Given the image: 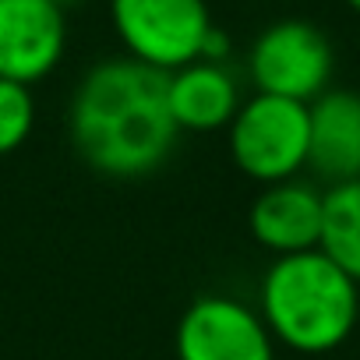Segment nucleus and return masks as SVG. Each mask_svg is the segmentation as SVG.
<instances>
[{
	"mask_svg": "<svg viewBox=\"0 0 360 360\" xmlns=\"http://www.w3.org/2000/svg\"><path fill=\"white\" fill-rule=\"evenodd\" d=\"M71 145L103 176H145L176 145L169 75L134 57L96 64L71 96Z\"/></svg>",
	"mask_w": 360,
	"mask_h": 360,
	"instance_id": "f257e3e1",
	"label": "nucleus"
},
{
	"mask_svg": "<svg viewBox=\"0 0 360 360\" xmlns=\"http://www.w3.org/2000/svg\"><path fill=\"white\" fill-rule=\"evenodd\" d=\"M360 318V286L321 251L283 255L262 279V321L297 353L342 346Z\"/></svg>",
	"mask_w": 360,
	"mask_h": 360,
	"instance_id": "f03ea898",
	"label": "nucleus"
},
{
	"mask_svg": "<svg viewBox=\"0 0 360 360\" xmlns=\"http://www.w3.org/2000/svg\"><path fill=\"white\" fill-rule=\"evenodd\" d=\"M307 103L279 99L258 92L255 99L240 103L237 117L230 120V155L244 176L262 184H283L293 180L307 166Z\"/></svg>",
	"mask_w": 360,
	"mask_h": 360,
	"instance_id": "7ed1b4c3",
	"label": "nucleus"
},
{
	"mask_svg": "<svg viewBox=\"0 0 360 360\" xmlns=\"http://www.w3.org/2000/svg\"><path fill=\"white\" fill-rule=\"evenodd\" d=\"M110 18L127 57L166 75L202 60L212 32L205 0H110Z\"/></svg>",
	"mask_w": 360,
	"mask_h": 360,
	"instance_id": "20e7f679",
	"label": "nucleus"
},
{
	"mask_svg": "<svg viewBox=\"0 0 360 360\" xmlns=\"http://www.w3.org/2000/svg\"><path fill=\"white\" fill-rule=\"evenodd\" d=\"M248 68L258 92L314 103L332 78V46L318 25L286 18L255 39Z\"/></svg>",
	"mask_w": 360,
	"mask_h": 360,
	"instance_id": "39448f33",
	"label": "nucleus"
},
{
	"mask_svg": "<svg viewBox=\"0 0 360 360\" xmlns=\"http://www.w3.org/2000/svg\"><path fill=\"white\" fill-rule=\"evenodd\" d=\"M176 360H276V339L255 307L212 293L180 318Z\"/></svg>",
	"mask_w": 360,
	"mask_h": 360,
	"instance_id": "423d86ee",
	"label": "nucleus"
},
{
	"mask_svg": "<svg viewBox=\"0 0 360 360\" xmlns=\"http://www.w3.org/2000/svg\"><path fill=\"white\" fill-rule=\"evenodd\" d=\"M68 25L53 0H0V78L36 85L64 57Z\"/></svg>",
	"mask_w": 360,
	"mask_h": 360,
	"instance_id": "0eeeda50",
	"label": "nucleus"
},
{
	"mask_svg": "<svg viewBox=\"0 0 360 360\" xmlns=\"http://www.w3.org/2000/svg\"><path fill=\"white\" fill-rule=\"evenodd\" d=\"M321 216H325V195L300 180H283L269 184L255 205H251V233L262 248L283 255L318 251L321 244Z\"/></svg>",
	"mask_w": 360,
	"mask_h": 360,
	"instance_id": "6e6552de",
	"label": "nucleus"
},
{
	"mask_svg": "<svg viewBox=\"0 0 360 360\" xmlns=\"http://www.w3.org/2000/svg\"><path fill=\"white\" fill-rule=\"evenodd\" d=\"M307 166H314V173L332 188L360 180V96L325 89L314 103H307Z\"/></svg>",
	"mask_w": 360,
	"mask_h": 360,
	"instance_id": "1a4fd4ad",
	"label": "nucleus"
},
{
	"mask_svg": "<svg viewBox=\"0 0 360 360\" xmlns=\"http://www.w3.org/2000/svg\"><path fill=\"white\" fill-rule=\"evenodd\" d=\"M240 110L237 82L223 64L195 60L169 71V113L180 131H219Z\"/></svg>",
	"mask_w": 360,
	"mask_h": 360,
	"instance_id": "9d476101",
	"label": "nucleus"
},
{
	"mask_svg": "<svg viewBox=\"0 0 360 360\" xmlns=\"http://www.w3.org/2000/svg\"><path fill=\"white\" fill-rule=\"evenodd\" d=\"M318 251L328 255L360 286V180L335 184V188L325 191Z\"/></svg>",
	"mask_w": 360,
	"mask_h": 360,
	"instance_id": "9b49d317",
	"label": "nucleus"
},
{
	"mask_svg": "<svg viewBox=\"0 0 360 360\" xmlns=\"http://www.w3.org/2000/svg\"><path fill=\"white\" fill-rule=\"evenodd\" d=\"M36 124V99L29 85L0 78V155L25 145Z\"/></svg>",
	"mask_w": 360,
	"mask_h": 360,
	"instance_id": "f8f14e48",
	"label": "nucleus"
},
{
	"mask_svg": "<svg viewBox=\"0 0 360 360\" xmlns=\"http://www.w3.org/2000/svg\"><path fill=\"white\" fill-rule=\"evenodd\" d=\"M53 4H57V8H68V4H75V0H53Z\"/></svg>",
	"mask_w": 360,
	"mask_h": 360,
	"instance_id": "ddd939ff",
	"label": "nucleus"
},
{
	"mask_svg": "<svg viewBox=\"0 0 360 360\" xmlns=\"http://www.w3.org/2000/svg\"><path fill=\"white\" fill-rule=\"evenodd\" d=\"M346 4H349L353 11H360V0H346Z\"/></svg>",
	"mask_w": 360,
	"mask_h": 360,
	"instance_id": "4468645a",
	"label": "nucleus"
}]
</instances>
